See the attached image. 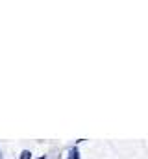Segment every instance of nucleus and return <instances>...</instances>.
Listing matches in <instances>:
<instances>
[{"label":"nucleus","instance_id":"nucleus-3","mask_svg":"<svg viewBox=\"0 0 148 159\" xmlns=\"http://www.w3.org/2000/svg\"><path fill=\"white\" fill-rule=\"evenodd\" d=\"M0 159H4V156H2V152H0Z\"/></svg>","mask_w":148,"mask_h":159},{"label":"nucleus","instance_id":"nucleus-1","mask_svg":"<svg viewBox=\"0 0 148 159\" xmlns=\"http://www.w3.org/2000/svg\"><path fill=\"white\" fill-rule=\"evenodd\" d=\"M19 159H32V152H30V150H22Z\"/></svg>","mask_w":148,"mask_h":159},{"label":"nucleus","instance_id":"nucleus-2","mask_svg":"<svg viewBox=\"0 0 148 159\" xmlns=\"http://www.w3.org/2000/svg\"><path fill=\"white\" fill-rule=\"evenodd\" d=\"M71 159H80V154H78V148H72V150H71Z\"/></svg>","mask_w":148,"mask_h":159}]
</instances>
